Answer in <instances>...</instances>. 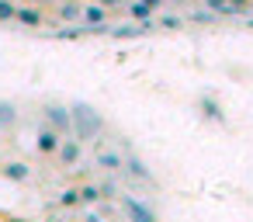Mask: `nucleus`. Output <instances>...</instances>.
Wrapping results in <instances>:
<instances>
[{
	"mask_svg": "<svg viewBox=\"0 0 253 222\" xmlns=\"http://www.w3.org/2000/svg\"><path fill=\"white\" fill-rule=\"evenodd\" d=\"M70 118H73V139H80V142H94V139H101L104 135V115L94 108V104H87V101H73L70 104Z\"/></svg>",
	"mask_w": 253,
	"mask_h": 222,
	"instance_id": "f257e3e1",
	"label": "nucleus"
},
{
	"mask_svg": "<svg viewBox=\"0 0 253 222\" xmlns=\"http://www.w3.org/2000/svg\"><path fill=\"white\" fill-rule=\"evenodd\" d=\"M42 118L49 129H56L59 135H73V118H70V104H59V101H45L42 104Z\"/></svg>",
	"mask_w": 253,
	"mask_h": 222,
	"instance_id": "f03ea898",
	"label": "nucleus"
},
{
	"mask_svg": "<svg viewBox=\"0 0 253 222\" xmlns=\"http://www.w3.org/2000/svg\"><path fill=\"white\" fill-rule=\"evenodd\" d=\"M122 212H125L128 222H160V212L135 194H122Z\"/></svg>",
	"mask_w": 253,
	"mask_h": 222,
	"instance_id": "7ed1b4c3",
	"label": "nucleus"
},
{
	"mask_svg": "<svg viewBox=\"0 0 253 222\" xmlns=\"http://www.w3.org/2000/svg\"><path fill=\"white\" fill-rule=\"evenodd\" d=\"M80 160H84V142L73 139V135H63V142L56 149V167L59 170H77Z\"/></svg>",
	"mask_w": 253,
	"mask_h": 222,
	"instance_id": "20e7f679",
	"label": "nucleus"
},
{
	"mask_svg": "<svg viewBox=\"0 0 253 222\" xmlns=\"http://www.w3.org/2000/svg\"><path fill=\"white\" fill-rule=\"evenodd\" d=\"M0 177L11 180V184H28L35 177V170H32L28 160H4V163H0Z\"/></svg>",
	"mask_w": 253,
	"mask_h": 222,
	"instance_id": "39448f33",
	"label": "nucleus"
},
{
	"mask_svg": "<svg viewBox=\"0 0 253 222\" xmlns=\"http://www.w3.org/2000/svg\"><path fill=\"white\" fill-rule=\"evenodd\" d=\"M59 142H63V135L42 122V125H39V132H35V153H39V156H56Z\"/></svg>",
	"mask_w": 253,
	"mask_h": 222,
	"instance_id": "423d86ee",
	"label": "nucleus"
},
{
	"mask_svg": "<svg viewBox=\"0 0 253 222\" xmlns=\"http://www.w3.org/2000/svg\"><path fill=\"white\" fill-rule=\"evenodd\" d=\"M94 167L104 170V174H122V167H125V153H118V149H111V146H101V149L94 153Z\"/></svg>",
	"mask_w": 253,
	"mask_h": 222,
	"instance_id": "0eeeda50",
	"label": "nucleus"
},
{
	"mask_svg": "<svg viewBox=\"0 0 253 222\" xmlns=\"http://www.w3.org/2000/svg\"><path fill=\"white\" fill-rule=\"evenodd\" d=\"M122 174H128L132 180H142V184H156V177H153V170L146 167V160L142 156H125V167H122Z\"/></svg>",
	"mask_w": 253,
	"mask_h": 222,
	"instance_id": "6e6552de",
	"label": "nucleus"
},
{
	"mask_svg": "<svg viewBox=\"0 0 253 222\" xmlns=\"http://www.w3.org/2000/svg\"><path fill=\"white\" fill-rule=\"evenodd\" d=\"M80 21L84 25H108V11L101 4H84L80 7Z\"/></svg>",
	"mask_w": 253,
	"mask_h": 222,
	"instance_id": "1a4fd4ad",
	"label": "nucleus"
},
{
	"mask_svg": "<svg viewBox=\"0 0 253 222\" xmlns=\"http://www.w3.org/2000/svg\"><path fill=\"white\" fill-rule=\"evenodd\" d=\"M18 118H21V111L11 101H0V132H11L18 125Z\"/></svg>",
	"mask_w": 253,
	"mask_h": 222,
	"instance_id": "9d476101",
	"label": "nucleus"
},
{
	"mask_svg": "<svg viewBox=\"0 0 253 222\" xmlns=\"http://www.w3.org/2000/svg\"><path fill=\"white\" fill-rule=\"evenodd\" d=\"M14 21L25 25V28H42V11H39V7H18Z\"/></svg>",
	"mask_w": 253,
	"mask_h": 222,
	"instance_id": "9b49d317",
	"label": "nucleus"
},
{
	"mask_svg": "<svg viewBox=\"0 0 253 222\" xmlns=\"http://www.w3.org/2000/svg\"><path fill=\"white\" fill-rule=\"evenodd\" d=\"M115 177H118V174H108V177H104V180L97 184V191H101V201H115V198L122 194V191H118V180H115Z\"/></svg>",
	"mask_w": 253,
	"mask_h": 222,
	"instance_id": "f8f14e48",
	"label": "nucleus"
},
{
	"mask_svg": "<svg viewBox=\"0 0 253 222\" xmlns=\"http://www.w3.org/2000/svg\"><path fill=\"white\" fill-rule=\"evenodd\" d=\"M77 191H80V208H90V205H97V201H101L97 184H80Z\"/></svg>",
	"mask_w": 253,
	"mask_h": 222,
	"instance_id": "ddd939ff",
	"label": "nucleus"
},
{
	"mask_svg": "<svg viewBox=\"0 0 253 222\" xmlns=\"http://www.w3.org/2000/svg\"><path fill=\"white\" fill-rule=\"evenodd\" d=\"M80 7H84V4H77V0H63L56 14H59L63 21H80Z\"/></svg>",
	"mask_w": 253,
	"mask_h": 222,
	"instance_id": "4468645a",
	"label": "nucleus"
},
{
	"mask_svg": "<svg viewBox=\"0 0 253 222\" xmlns=\"http://www.w3.org/2000/svg\"><path fill=\"white\" fill-rule=\"evenodd\" d=\"M128 14L139 21V25H146V21H153V7H146L142 4V0H132V4H128Z\"/></svg>",
	"mask_w": 253,
	"mask_h": 222,
	"instance_id": "2eb2a0df",
	"label": "nucleus"
},
{
	"mask_svg": "<svg viewBox=\"0 0 253 222\" xmlns=\"http://www.w3.org/2000/svg\"><path fill=\"white\" fill-rule=\"evenodd\" d=\"M56 208H80V191H77V187H66V191L56 198Z\"/></svg>",
	"mask_w": 253,
	"mask_h": 222,
	"instance_id": "dca6fc26",
	"label": "nucleus"
},
{
	"mask_svg": "<svg viewBox=\"0 0 253 222\" xmlns=\"http://www.w3.org/2000/svg\"><path fill=\"white\" fill-rule=\"evenodd\" d=\"M14 14H18L14 0H0V21H14Z\"/></svg>",
	"mask_w": 253,
	"mask_h": 222,
	"instance_id": "f3484780",
	"label": "nucleus"
},
{
	"mask_svg": "<svg viewBox=\"0 0 253 222\" xmlns=\"http://www.w3.org/2000/svg\"><path fill=\"white\" fill-rule=\"evenodd\" d=\"M201 111H205L208 118H222V111H218V104H215V101H208V97H201Z\"/></svg>",
	"mask_w": 253,
	"mask_h": 222,
	"instance_id": "a211bd4d",
	"label": "nucleus"
},
{
	"mask_svg": "<svg viewBox=\"0 0 253 222\" xmlns=\"http://www.w3.org/2000/svg\"><path fill=\"white\" fill-rule=\"evenodd\" d=\"M160 28L173 32V28H180V18H173V14H163V18H160Z\"/></svg>",
	"mask_w": 253,
	"mask_h": 222,
	"instance_id": "6ab92c4d",
	"label": "nucleus"
},
{
	"mask_svg": "<svg viewBox=\"0 0 253 222\" xmlns=\"http://www.w3.org/2000/svg\"><path fill=\"white\" fill-rule=\"evenodd\" d=\"M84 222H101V212H87V215H84Z\"/></svg>",
	"mask_w": 253,
	"mask_h": 222,
	"instance_id": "aec40b11",
	"label": "nucleus"
},
{
	"mask_svg": "<svg viewBox=\"0 0 253 222\" xmlns=\"http://www.w3.org/2000/svg\"><path fill=\"white\" fill-rule=\"evenodd\" d=\"M97 4H101V7L108 11V7H118V4H122V0H97Z\"/></svg>",
	"mask_w": 253,
	"mask_h": 222,
	"instance_id": "412c9836",
	"label": "nucleus"
},
{
	"mask_svg": "<svg viewBox=\"0 0 253 222\" xmlns=\"http://www.w3.org/2000/svg\"><path fill=\"white\" fill-rule=\"evenodd\" d=\"M142 4H146V7H153V11H156V7H163V4H167V0H142Z\"/></svg>",
	"mask_w": 253,
	"mask_h": 222,
	"instance_id": "4be33fe9",
	"label": "nucleus"
}]
</instances>
